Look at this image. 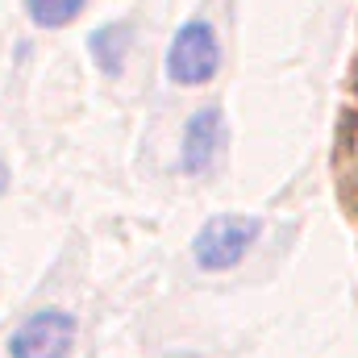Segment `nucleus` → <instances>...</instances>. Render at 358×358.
Wrapping results in <instances>:
<instances>
[{
    "label": "nucleus",
    "instance_id": "obj_1",
    "mask_svg": "<svg viewBox=\"0 0 358 358\" xmlns=\"http://www.w3.org/2000/svg\"><path fill=\"white\" fill-rule=\"evenodd\" d=\"M263 234V221L259 217H246V213H221L213 221H204L192 238V259L200 271H234L246 250L259 242Z\"/></svg>",
    "mask_w": 358,
    "mask_h": 358
},
{
    "label": "nucleus",
    "instance_id": "obj_2",
    "mask_svg": "<svg viewBox=\"0 0 358 358\" xmlns=\"http://www.w3.org/2000/svg\"><path fill=\"white\" fill-rule=\"evenodd\" d=\"M76 338H80V321L67 308H38L13 329L8 358H71Z\"/></svg>",
    "mask_w": 358,
    "mask_h": 358
},
{
    "label": "nucleus",
    "instance_id": "obj_6",
    "mask_svg": "<svg viewBox=\"0 0 358 358\" xmlns=\"http://www.w3.org/2000/svg\"><path fill=\"white\" fill-rule=\"evenodd\" d=\"M80 8H84V0H25L29 21L42 25V29H63V25H71Z\"/></svg>",
    "mask_w": 358,
    "mask_h": 358
},
{
    "label": "nucleus",
    "instance_id": "obj_4",
    "mask_svg": "<svg viewBox=\"0 0 358 358\" xmlns=\"http://www.w3.org/2000/svg\"><path fill=\"white\" fill-rule=\"evenodd\" d=\"M225 142V121L221 108H200L183 125V146H179V171L183 176H204Z\"/></svg>",
    "mask_w": 358,
    "mask_h": 358
},
{
    "label": "nucleus",
    "instance_id": "obj_3",
    "mask_svg": "<svg viewBox=\"0 0 358 358\" xmlns=\"http://www.w3.org/2000/svg\"><path fill=\"white\" fill-rule=\"evenodd\" d=\"M221 67V42L208 21H187L167 46V76L183 88H200Z\"/></svg>",
    "mask_w": 358,
    "mask_h": 358
},
{
    "label": "nucleus",
    "instance_id": "obj_5",
    "mask_svg": "<svg viewBox=\"0 0 358 358\" xmlns=\"http://www.w3.org/2000/svg\"><path fill=\"white\" fill-rule=\"evenodd\" d=\"M129 42H134V29H129V21H113V25H100L96 34L88 38V50H92V63L108 76V80H117L121 71H125V55H129Z\"/></svg>",
    "mask_w": 358,
    "mask_h": 358
}]
</instances>
